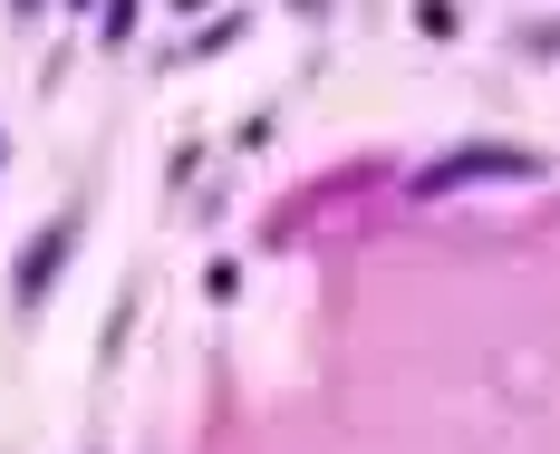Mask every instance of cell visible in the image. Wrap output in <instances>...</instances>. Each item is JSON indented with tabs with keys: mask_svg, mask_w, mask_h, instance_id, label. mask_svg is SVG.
<instances>
[{
	"mask_svg": "<svg viewBox=\"0 0 560 454\" xmlns=\"http://www.w3.org/2000/svg\"><path fill=\"white\" fill-rule=\"evenodd\" d=\"M78 242H88V194H78V203H58L49 223L30 232V252L10 261V310H20V319H39V310H49V290H58V271L78 261Z\"/></svg>",
	"mask_w": 560,
	"mask_h": 454,
	"instance_id": "cell-1",
	"label": "cell"
},
{
	"mask_svg": "<svg viewBox=\"0 0 560 454\" xmlns=\"http://www.w3.org/2000/svg\"><path fill=\"white\" fill-rule=\"evenodd\" d=\"M454 184H541V155H532V145H445L406 194L435 203V194H454Z\"/></svg>",
	"mask_w": 560,
	"mask_h": 454,
	"instance_id": "cell-2",
	"label": "cell"
},
{
	"mask_svg": "<svg viewBox=\"0 0 560 454\" xmlns=\"http://www.w3.org/2000/svg\"><path fill=\"white\" fill-rule=\"evenodd\" d=\"M252 39V10H223V20H203L194 39H184V58H213V49H242Z\"/></svg>",
	"mask_w": 560,
	"mask_h": 454,
	"instance_id": "cell-3",
	"label": "cell"
},
{
	"mask_svg": "<svg viewBox=\"0 0 560 454\" xmlns=\"http://www.w3.org/2000/svg\"><path fill=\"white\" fill-rule=\"evenodd\" d=\"M136 30H145V0H107L97 10V49H126Z\"/></svg>",
	"mask_w": 560,
	"mask_h": 454,
	"instance_id": "cell-4",
	"label": "cell"
},
{
	"mask_svg": "<svg viewBox=\"0 0 560 454\" xmlns=\"http://www.w3.org/2000/svg\"><path fill=\"white\" fill-rule=\"evenodd\" d=\"M416 30L425 39H464V0H416Z\"/></svg>",
	"mask_w": 560,
	"mask_h": 454,
	"instance_id": "cell-5",
	"label": "cell"
},
{
	"mask_svg": "<svg viewBox=\"0 0 560 454\" xmlns=\"http://www.w3.org/2000/svg\"><path fill=\"white\" fill-rule=\"evenodd\" d=\"M203 300H213V310H232V300H242V261H203Z\"/></svg>",
	"mask_w": 560,
	"mask_h": 454,
	"instance_id": "cell-6",
	"label": "cell"
},
{
	"mask_svg": "<svg viewBox=\"0 0 560 454\" xmlns=\"http://www.w3.org/2000/svg\"><path fill=\"white\" fill-rule=\"evenodd\" d=\"M300 20H329V0H300Z\"/></svg>",
	"mask_w": 560,
	"mask_h": 454,
	"instance_id": "cell-7",
	"label": "cell"
},
{
	"mask_svg": "<svg viewBox=\"0 0 560 454\" xmlns=\"http://www.w3.org/2000/svg\"><path fill=\"white\" fill-rule=\"evenodd\" d=\"M10 20H39V0H10Z\"/></svg>",
	"mask_w": 560,
	"mask_h": 454,
	"instance_id": "cell-8",
	"label": "cell"
},
{
	"mask_svg": "<svg viewBox=\"0 0 560 454\" xmlns=\"http://www.w3.org/2000/svg\"><path fill=\"white\" fill-rule=\"evenodd\" d=\"M68 10H107V0H68Z\"/></svg>",
	"mask_w": 560,
	"mask_h": 454,
	"instance_id": "cell-9",
	"label": "cell"
},
{
	"mask_svg": "<svg viewBox=\"0 0 560 454\" xmlns=\"http://www.w3.org/2000/svg\"><path fill=\"white\" fill-rule=\"evenodd\" d=\"M0 165H10V126H0Z\"/></svg>",
	"mask_w": 560,
	"mask_h": 454,
	"instance_id": "cell-10",
	"label": "cell"
}]
</instances>
